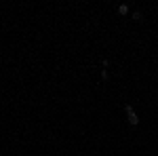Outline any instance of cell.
Returning a JSON list of instances; mask_svg holds the SVG:
<instances>
[{
    "instance_id": "obj_1",
    "label": "cell",
    "mask_w": 158,
    "mask_h": 156,
    "mask_svg": "<svg viewBox=\"0 0 158 156\" xmlns=\"http://www.w3.org/2000/svg\"><path fill=\"white\" fill-rule=\"evenodd\" d=\"M124 112H127V116H129V122H131L133 127H137V124H139V116L133 112V106L127 103V106H124Z\"/></svg>"
},
{
    "instance_id": "obj_2",
    "label": "cell",
    "mask_w": 158,
    "mask_h": 156,
    "mask_svg": "<svg viewBox=\"0 0 158 156\" xmlns=\"http://www.w3.org/2000/svg\"><path fill=\"white\" fill-rule=\"evenodd\" d=\"M118 13H120V15H129V4H120V6H118Z\"/></svg>"
},
{
    "instance_id": "obj_3",
    "label": "cell",
    "mask_w": 158,
    "mask_h": 156,
    "mask_svg": "<svg viewBox=\"0 0 158 156\" xmlns=\"http://www.w3.org/2000/svg\"><path fill=\"white\" fill-rule=\"evenodd\" d=\"M133 19H135V21H141V19H143V15H141L139 11H135L133 13Z\"/></svg>"
}]
</instances>
